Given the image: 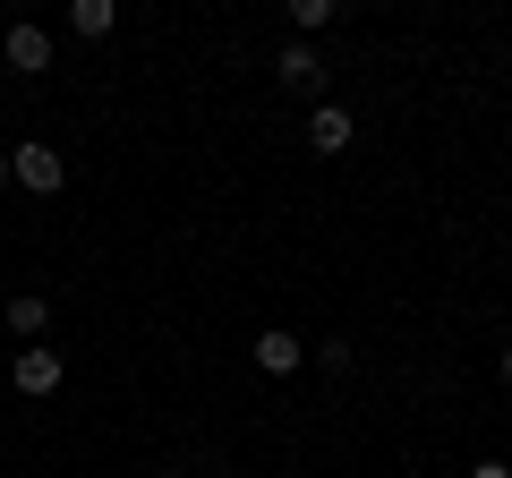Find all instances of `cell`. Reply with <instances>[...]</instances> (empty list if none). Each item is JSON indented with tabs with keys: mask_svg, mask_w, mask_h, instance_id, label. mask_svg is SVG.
<instances>
[{
	"mask_svg": "<svg viewBox=\"0 0 512 478\" xmlns=\"http://www.w3.org/2000/svg\"><path fill=\"white\" fill-rule=\"evenodd\" d=\"M9 180L26 188V197H60V180H69V163H60L43 137H26V146H9Z\"/></svg>",
	"mask_w": 512,
	"mask_h": 478,
	"instance_id": "6da1fadb",
	"label": "cell"
},
{
	"mask_svg": "<svg viewBox=\"0 0 512 478\" xmlns=\"http://www.w3.org/2000/svg\"><path fill=\"white\" fill-rule=\"evenodd\" d=\"M60 376H69V368H60V350L52 342H26L18 368H9V385H18L26 402H43V393H60Z\"/></svg>",
	"mask_w": 512,
	"mask_h": 478,
	"instance_id": "7a4b0ae2",
	"label": "cell"
},
{
	"mask_svg": "<svg viewBox=\"0 0 512 478\" xmlns=\"http://www.w3.org/2000/svg\"><path fill=\"white\" fill-rule=\"evenodd\" d=\"M274 77H282V86H291V94H308V103H325V60H316V43H282V60H274Z\"/></svg>",
	"mask_w": 512,
	"mask_h": 478,
	"instance_id": "3957f363",
	"label": "cell"
},
{
	"mask_svg": "<svg viewBox=\"0 0 512 478\" xmlns=\"http://www.w3.org/2000/svg\"><path fill=\"white\" fill-rule=\"evenodd\" d=\"M0 60L18 77H43L52 69V35H43V26H9V35H0Z\"/></svg>",
	"mask_w": 512,
	"mask_h": 478,
	"instance_id": "277c9868",
	"label": "cell"
},
{
	"mask_svg": "<svg viewBox=\"0 0 512 478\" xmlns=\"http://www.w3.org/2000/svg\"><path fill=\"white\" fill-rule=\"evenodd\" d=\"M256 368H265V376H299V368H308V342H299V333H256Z\"/></svg>",
	"mask_w": 512,
	"mask_h": 478,
	"instance_id": "5b68a950",
	"label": "cell"
},
{
	"mask_svg": "<svg viewBox=\"0 0 512 478\" xmlns=\"http://www.w3.org/2000/svg\"><path fill=\"white\" fill-rule=\"evenodd\" d=\"M350 137H359V120H350L342 103H316V111H308V146H316V154H342Z\"/></svg>",
	"mask_w": 512,
	"mask_h": 478,
	"instance_id": "8992f818",
	"label": "cell"
},
{
	"mask_svg": "<svg viewBox=\"0 0 512 478\" xmlns=\"http://www.w3.org/2000/svg\"><path fill=\"white\" fill-rule=\"evenodd\" d=\"M9 333H18V342H35V333H52V299L18 291V299H9Z\"/></svg>",
	"mask_w": 512,
	"mask_h": 478,
	"instance_id": "52a82bcc",
	"label": "cell"
},
{
	"mask_svg": "<svg viewBox=\"0 0 512 478\" xmlns=\"http://www.w3.org/2000/svg\"><path fill=\"white\" fill-rule=\"evenodd\" d=\"M69 26H77L86 43H103L111 26H120V9H111V0H69Z\"/></svg>",
	"mask_w": 512,
	"mask_h": 478,
	"instance_id": "ba28073f",
	"label": "cell"
},
{
	"mask_svg": "<svg viewBox=\"0 0 512 478\" xmlns=\"http://www.w3.org/2000/svg\"><path fill=\"white\" fill-rule=\"evenodd\" d=\"M342 18V0H291V35L308 43V35H325V26Z\"/></svg>",
	"mask_w": 512,
	"mask_h": 478,
	"instance_id": "9c48e42d",
	"label": "cell"
},
{
	"mask_svg": "<svg viewBox=\"0 0 512 478\" xmlns=\"http://www.w3.org/2000/svg\"><path fill=\"white\" fill-rule=\"evenodd\" d=\"M470 478H512V461H478V470Z\"/></svg>",
	"mask_w": 512,
	"mask_h": 478,
	"instance_id": "30bf717a",
	"label": "cell"
},
{
	"mask_svg": "<svg viewBox=\"0 0 512 478\" xmlns=\"http://www.w3.org/2000/svg\"><path fill=\"white\" fill-rule=\"evenodd\" d=\"M504 385H512V342H504Z\"/></svg>",
	"mask_w": 512,
	"mask_h": 478,
	"instance_id": "8fae6325",
	"label": "cell"
},
{
	"mask_svg": "<svg viewBox=\"0 0 512 478\" xmlns=\"http://www.w3.org/2000/svg\"><path fill=\"white\" fill-rule=\"evenodd\" d=\"M0 188H9V154H0Z\"/></svg>",
	"mask_w": 512,
	"mask_h": 478,
	"instance_id": "7c38bea8",
	"label": "cell"
}]
</instances>
